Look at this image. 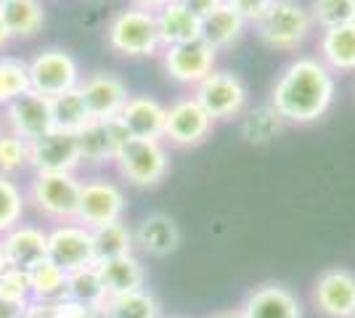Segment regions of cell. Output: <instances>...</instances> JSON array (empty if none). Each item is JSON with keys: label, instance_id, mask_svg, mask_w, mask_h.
Returning a JSON list of instances; mask_svg holds the SVG:
<instances>
[{"label": "cell", "instance_id": "obj_1", "mask_svg": "<svg viewBox=\"0 0 355 318\" xmlns=\"http://www.w3.org/2000/svg\"><path fill=\"white\" fill-rule=\"evenodd\" d=\"M337 101V75L318 56H297L284 67L270 85L268 104L286 125H313L324 120Z\"/></svg>", "mask_w": 355, "mask_h": 318}, {"label": "cell", "instance_id": "obj_2", "mask_svg": "<svg viewBox=\"0 0 355 318\" xmlns=\"http://www.w3.org/2000/svg\"><path fill=\"white\" fill-rule=\"evenodd\" d=\"M83 175L80 173H32L24 191L27 207L48 226L72 223L77 218Z\"/></svg>", "mask_w": 355, "mask_h": 318}, {"label": "cell", "instance_id": "obj_3", "mask_svg": "<svg viewBox=\"0 0 355 318\" xmlns=\"http://www.w3.org/2000/svg\"><path fill=\"white\" fill-rule=\"evenodd\" d=\"M311 8L300 0H273L266 16L254 24L260 43L279 53H297L315 35Z\"/></svg>", "mask_w": 355, "mask_h": 318}, {"label": "cell", "instance_id": "obj_4", "mask_svg": "<svg viewBox=\"0 0 355 318\" xmlns=\"http://www.w3.org/2000/svg\"><path fill=\"white\" fill-rule=\"evenodd\" d=\"M106 46L122 59H157L162 53V37L157 14L128 6L109 19Z\"/></svg>", "mask_w": 355, "mask_h": 318}, {"label": "cell", "instance_id": "obj_5", "mask_svg": "<svg viewBox=\"0 0 355 318\" xmlns=\"http://www.w3.org/2000/svg\"><path fill=\"white\" fill-rule=\"evenodd\" d=\"M112 165L122 183L133 188H157L170 175V152L159 138H130Z\"/></svg>", "mask_w": 355, "mask_h": 318}, {"label": "cell", "instance_id": "obj_6", "mask_svg": "<svg viewBox=\"0 0 355 318\" xmlns=\"http://www.w3.org/2000/svg\"><path fill=\"white\" fill-rule=\"evenodd\" d=\"M128 197L119 181L109 175H88L83 178L80 204H77V223L85 228H98L114 220H125Z\"/></svg>", "mask_w": 355, "mask_h": 318}, {"label": "cell", "instance_id": "obj_7", "mask_svg": "<svg viewBox=\"0 0 355 318\" xmlns=\"http://www.w3.org/2000/svg\"><path fill=\"white\" fill-rule=\"evenodd\" d=\"M193 98L202 104L212 122H231L241 117L250 106V91L247 82L228 69H215L207 75L191 93Z\"/></svg>", "mask_w": 355, "mask_h": 318}, {"label": "cell", "instance_id": "obj_8", "mask_svg": "<svg viewBox=\"0 0 355 318\" xmlns=\"http://www.w3.org/2000/svg\"><path fill=\"white\" fill-rule=\"evenodd\" d=\"M30 61V85L35 93L45 98H56L61 93L74 91L83 80L80 61L67 48L51 46L37 51Z\"/></svg>", "mask_w": 355, "mask_h": 318}, {"label": "cell", "instance_id": "obj_9", "mask_svg": "<svg viewBox=\"0 0 355 318\" xmlns=\"http://www.w3.org/2000/svg\"><path fill=\"white\" fill-rule=\"evenodd\" d=\"M212 130H215V122L193 96H180L167 106L162 133V141L167 146L196 149V146L207 143Z\"/></svg>", "mask_w": 355, "mask_h": 318}, {"label": "cell", "instance_id": "obj_10", "mask_svg": "<svg viewBox=\"0 0 355 318\" xmlns=\"http://www.w3.org/2000/svg\"><path fill=\"white\" fill-rule=\"evenodd\" d=\"M159 61H162L167 80L193 91L205 77L218 69V51H212L199 37V40H191V43H178V46L162 48Z\"/></svg>", "mask_w": 355, "mask_h": 318}, {"label": "cell", "instance_id": "obj_11", "mask_svg": "<svg viewBox=\"0 0 355 318\" xmlns=\"http://www.w3.org/2000/svg\"><path fill=\"white\" fill-rule=\"evenodd\" d=\"M311 305L321 318L355 316V271L331 265L315 276L311 287Z\"/></svg>", "mask_w": 355, "mask_h": 318}, {"label": "cell", "instance_id": "obj_12", "mask_svg": "<svg viewBox=\"0 0 355 318\" xmlns=\"http://www.w3.org/2000/svg\"><path fill=\"white\" fill-rule=\"evenodd\" d=\"M32 173H80L83 152L77 133L67 130H48L45 136L30 143Z\"/></svg>", "mask_w": 355, "mask_h": 318}, {"label": "cell", "instance_id": "obj_13", "mask_svg": "<svg viewBox=\"0 0 355 318\" xmlns=\"http://www.w3.org/2000/svg\"><path fill=\"white\" fill-rule=\"evenodd\" d=\"M0 122H3V130L32 143L40 136H45L48 130H53L51 98H45L35 91L24 93L0 109Z\"/></svg>", "mask_w": 355, "mask_h": 318}, {"label": "cell", "instance_id": "obj_14", "mask_svg": "<svg viewBox=\"0 0 355 318\" xmlns=\"http://www.w3.org/2000/svg\"><path fill=\"white\" fill-rule=\"evenodd\" d=\"M77 138H80V152H83V167L98 170L104 165H112L119 149L133 136L119 117H109V120H90L77 133Z\"/></svg>", "mask_w": 355, "mask_h": 318}, {"label": "cell", "instance_id": "obj_15", "mask_svg": "<svg viewBox=\"0 0 355 318\" xmlns=\"http://www.w3.org/2000/svg\"><path fill=\"white\" fill-rule=\"evenodd\" d=\"M48 260H53L67 273L93 265V231L80 226L77 220L48 226Z\"/></svg>", "mask_w": 355, "mask_h": 318}, {"label": "cell", "instance_id": "obj_16", "mask_svg": "<svg viewBox=\"0 0 355 318\" xmlns=\"http://www.w3.org/2000/svg\"><path fill=\"white\" fill-rule=\"evenodd\" d=\"M77 91H80L83 101L88 106L90 120L119 117L125 104H128V98H130V91L122 82V77L112 75V72H90V75H83Z\"/></svg>", "mask_w": 355, "mask_h": 318}, {"label": "cell", "instance_id": "obj_17", "mask_svg": "<svg viewBox=\"0 0 355 318\" xmlns=\"http://www.w3.org/2000/svg\"><path fill=\"white\" fill-rule=\"evenodd\" d=\"M239 310L244 318H302L297 292L282 281H266L250 289Z\"/></svg>", "mask_w": 355, "mask_h": 318}, {"label": "cell", "instance_id": "obj_18", "mask_svg": "<svg viewBox=\"0 0 355 318\" xmlns=\"http://www.w3.org/2000/svg\"><path fill=\"white\" fill-rule=\"evenodd\" d=\"M3 252L8 265L30 271L32 265H37L40 260L48 258V228L40 223H27L21 220L8 233L0 236Z\"/></svg>", "mask_w": 355, "mask_h": 318}, {"label": "cell", "instance_id": "obj_19", "mask_svg": "<svg viewBox=\"0 0 355 318\" xmlns=\"http://www.w3.org/2000/svg\"><path fill=\"white\" fill-rule=\"evenodd\" d=\"M180 228L164 212H148L141 218V223L133 228L135 249L148 258H170L180 247Z\"/></svg>", "mask_w": 355, "mask_h": 318}, {"label": "cell", "instance_id": "obj_20", "mask_svg": "<svg viewBox=\"0 0 355 318\" xmlns=\"http://www.w3.org/2000/svg\"><path fill=\"white\" fill-rule=\"evenodd\" d=\"M315 56L331 75H355V24L321 30Z\"/></svg>", "mask_w": 355, "mask_h": 318}, {"label": "cell", "instance_id": "obj_21", "mask_svg": "<svg viewBox=\"0 0 355 318\" xmlns=\"http://www.w3.org/2000/svg\"><path fill=\"white\" fill-rule=\"evenodd\" d=\"M164 117H167V106L146 93H138V96L130 93L128 104L119 114V120L125 122L133 138H159V141L164 133Z\"/></svg>", "mask_w": 355, "mask_h": 318}, {"label": "cell", "instance_id": "obj_22", "mask_svg": "<svg viewBox=\"0 0 355 318\" xmlns=\"http://www.w3.org/2000/svg\"><path fill=\"white\" fill-rule=\"evenodd\" d=\"M157 27L162 37V48L178 46V43H191L202 37V16L189 11L180 0L167 3L157 11Z\"/></svg>", "mask_w": 355, "mask_h": 318}, {"label": "cell", "instance_id": "obj_23", "mask_svg": "<svg viewBox=\"0 0 355 318\" xmlns=\"http://www.w3.org/2000/svg\"><path fill=\"white\" fill-rule=\"evenodd\" d=\"M247 27L250 24L223 3L212 14L202 16V40L212 51L223 53V51H231L241 43V37L247 35Z\"/></svg>", "mask_w": 355, "mask_h": 318}, {"label": "cell", "instance_id": "obj_24", "mask_svg": "<svg viewBox=\"0 0 355 318\" xmlns=\"http://www.w3.org/2000/svg\"><path fill=\"white\" fill-rule=\"evenodd\" d=\"M0 19L14 40H32L45 27L43 0H0Z\"/></svg>", "mask_w": 355, "mask_h": 318}, {"label": "cell", "instance_id": "obj_25", "mask_svg": "<svg viewBox=\"0 0 355 318\" xmlns=\"http://www.w3.org/2000/svg\"><path fill=\"white\" fill-rule=\"evenodd\" d=\"M96 265H98V273L104 279L109 297L128 294V292H135V289H146V268H144L141 258H135V252L122 255V258L101 260Z\"/></svg>", "mask_w": 355, "mask_h": 318}, {"label": "cell", "instance_id": "obj_26", "mask_svg": "<svg viewBox=\"0 0 355 318\" xmlns=\"http://www.w3.org/2000/svg\"><path fill=\"white\" fill-rule=\"evenodd\" d=\"M286 122L270 104L247 106V112L239 117V133L250 146H268L284 133Z\"/></svg>", "mask_w": 355, "mask_h": 318}, {"label": "cell", "instance_id": "obj_27", "mask_svg": "<svg viewBox=\"0 0 355 318\" xmlns=\"http://www.w3.org/2000/svg\"><path fill=\"white\" fill-rule=\"evenodd\" d=\"M67 300L85 305V308H93V310L101 313V308L109 300V292H106L104 279H101L96 263L67 273Z\"/></svg>", "mask_w": 355, "mask_h": 318}, {"label": "cell", "instance_id": "obj_28", "mask_svg": "<svg viewBox=\"0 0 355 318\" xmlns=\"http://www.w3.org/2000/svg\"><path fill=\"white\" fill-rule=\"evenodd\" d=\"M101 318H164L159 300L148 289H135L128 294L109 297L101 308Z\"/></svg>", "mask_w": 355, "mask_h": 318}, {"label": "cell", "instance_id": "obj_29", "mask_svg": "<svg viewBox=\"0 0 355 318\" xmlns=\"http://www.w3.org/2000/svg\"><path fill=\"white\" fill-rule=\"evenodd\" d=\"M32 303H59L67 297V271L53 260H40L30 268Z\"/></svg>", "mask_w": 355, "mask_h": 318}, {"label": "cell", "instance_id": "obj_30", "mask_svg": "<svg viewBox=\"0 0 355 318\" xmlns=\"http://www.w3.org/2000/svg\"><path fill=\"white\" fill-rule=\"evenodd\" d=\"M130 252H135L133 228L128 226L125 220H114V223L93 228V255H96V263L122 258V255H130Z\"/></svg>", "mask_w": 355, "mask_h": 318}, {"label": "cell", "instance_id": "obj_31", "mask_svg": "<svg viewBox=\"0 0 355 318\" xmlns=\"http://www.w3.org/2000/svg\"><path fill=\"white\" fill-rule=\"evenodd\" d=\"M30 91V61L14 53H0V109Z\"/></svg>", "mask_w": 355, "mask_h": 318}, {"label": "cell", "instance_id": "obj_32", "mask_svg": "<svg viewBox=\"0 0 355 318\" xmlns=\"http://www.w3.org/2000/svg\"><path fill=\"white\" fill-rule=\"evenodd\" d=\"M51 114H53V127L56 130H67V133H80L90 122V112L80 91H67L51 98Z\"/></svg>", "mask_w": 355, "mask_h": 318}, {"label": "cell", "instance_id": "obj_33", "mask_svg": "<svg viewBox=\"0 0 355 318\" xmlns=\"http://www.w3.org/2000/svg\"><path fill=\"white\" fill-rule=\"evenodd\" d=\"M27 191L24 186L8 178V175H0V236L8 233L14 226H19L27 215Z\"/></svg>", "mask_w": 355, "mask_h": 318}, {"label": "cell", "instance_id": "obj_34", "mask_svg": "<svg viewBox=\"0 0 355 318\" xmlns=\"http://www.w3.org/2000/svg\"><path fill=\"white\" fill-rule=\"evenodd\" d=\"M30 167V141L14 136L8 130L0 133V175L19 178Z\"/></svg>", "mask_w": 355, "mask_h": 318}, {"label": "cell", "instance_id": "obj_35", "mask_svg": "<svg viewBox=\"0 0 355 318\" xmlns=\"http://www.w3.org/2000/svg\"><path fill=\"white\" fill-rule=\"evenodd\" d=\"M308 8L318 30L353 24L355 19V0H311Z\"/></svg>", "mask_w": 355, "mask_h": 318}, {"label": "cell", "instance_id": "obj_36", "mask_svg": "<svg viewBox=\"0 0 355 318\" xmlns=\"http://www.w3.org/2000/svg\"><path fill=\"white\" fill-rule=\"evenodd\" d=\"M24 318H101V313L64 297L59 303H32Z\"/></svg>", "mask_w": 355, "mask_h": 318}, {"label": "cell", "instance_id": "obj_37", "mask_svg": "<svg viewBox=\"0 0 355 318\" xmlns=\"http://www.w3.org/2000/svg\"><path fill=\"white\" fill-rule=\"evenodd\" d=\"M0 294H6V297H11V300H24V303H32L30 271L8 265L6 271L0 273Z\"/></svg>", "mask_w": 355, "mask_h": 318}, {"label": "cell", "instance_id": "obj_38", "mask_svg": "<svg viewBox=\"0 0 355 318\" xmlns=\"http://www.w3.org/2000/svg\"><path fill=\"white\" fill-rule=\"evenodd\" d=\"M234 14H239L250 27H254L263 16H266L268 6L273 3V0H223Z\"/></svg>", "mask_w": 355, "mask_h": 318}, {"label": "cell", "instance_id": "obj_39", "mask_svg": "<svg viewBox=\"0 0 355 318\" xmlns=\"http://www.w3.org/2000/svg\"><path fill=\"white\" fill-rule=\"evenodd\" d=\"M32 303L24 300H11L6 294H0V318H24Z\"/></svg>", "mask_w": 355, "mask_h": 318}, {"label": "cell", "instance_id": "obj_40", "mask_svg": "<svg viewBox=\"0 0 355 318\" xmlns=\"http://www.w3.org/2000/svg\"><path fill=\"white\" fill-rule=\"evenodd\" d=\"M189 11H193L196 16H207L212 14L218 6H223V0H180Z\"/></svg>", "mask_w": 355, "mask_h": 318}, {"label": "cell", "instance_id": "obj_41", "mask_svg": "<svg viewBox=\"0 0 355 318\" xmlns=\"http://www.w3.org/2000/svg\"><path fill=\"white\" fill-rule=\"evenodd\" d=\"M167 3H173V0H130V6L135 8H144V11H151V14H157L159 8H164Z\"/></svg>", "mask_w": 355, "mask_h": 318}, {"label": "cell", "instance_id": "obj_42", "mask_svg": "<svg viewBox=\"0 0 355 318\" xmlns=\"http://www.w3.org/2000/svg\"><path fill=\"white\" fill-rule=\"evenodd\" d=\"M14 43V37H11V32H8V27L3 24V19H0V53H6V48Z\"/></svg>", "mask_w": 355, "mask_h": 318}, {"label": "cell", "instance_id": "obj_43", "mask_svg": "<svg viewBox=\"0 0 355 318\" xmlns=\"http://www.w3.org/2000/svg\"><path fill=\"white\" fill-rule=\"evenodd\" d=\"M207 318H244V316H241V310H239V308H225V310H215V313L207 316Z\"/></svg>", "mask_w": 355, "mask_h": 318}, {"label": "cell", "instance_id": "obj_44", "mask_svg": "<svg viewBox=\"0 0 355 318\" xmlns=\"http://www.w3.org/2000/svg\"><path fill=\"white\" fill-rule=\"evenodd\" d=\"M8 268V260H6V252H3V244H0V273Z\"/></svg>", "mask_w": 355, "mask_h": 318}, {"label": "cell", "instance_id": "obj_45", "mask_svg": "<svg viewBox=\"0 0 355 318\" xmlns=\"http://www.w3.org/2000/svg\"><path fill=\"white\" fill-rule=\"evenodd\" d=\"M0 133H3V122H0Z\"/></svg>", "mask_w": 355, "mask_h": 318}, {"label": "cell", "instance_id": "obj_46", "mask_svg": "<svg viewBox=\"0 0 355 318\" xmlns=\"http://www.w3.org/2000/svg\"><path fill=\"white\" fill-rule=\"evenodd\" d=\"M353 24H355V19H353Z\"/></svg>", "mask_w": 355, "mask_h": 318}, {"label": "cell", "instance_id": "obj_47", "mask_svg": "<svg viewBox=\"0 0 355 318\" xmlns=\"http://www.w3.org/2000/svg\"><path fill=\"white\" fill-rule=\"evenodd\" d=\"M353 318H355V316H353Z\"/></svg>", "mask_w": 355, "mask_h": 318}]
</instances>
